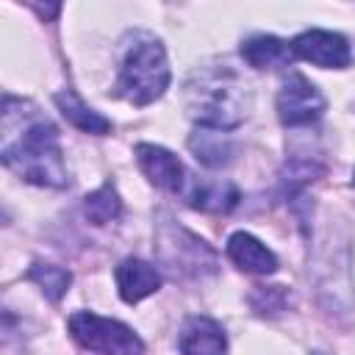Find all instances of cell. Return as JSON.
I'll list each match as a JSON object with an SVG mask.
<instances>
[{
	"instance_id": "cell-8",
	"label": "cell",
	"mask_w": 355,
	"mask_h": 355,
	"mask_svg": "<svg viewBox=\"0 0 355 355\" xmlns=\"http://www.w3.org/2000/svg\"><path fill=\"white\" fill-rule=\"evenodd\" d=\"M136 161L141 166V172L164 191H180L183 180H186V169L180 164V158L175 153H169L166 147L158 144H136Z\"/></svg>"
},
{
	"instance_id": "cell-19",
	"label": "cell",
	"mask_w": 355,
	"mask_h": 355,
	"mask_svg": "<svg viewBox=\"0 0 355 355\" xmlns=\"http://www.w3.org/2000/svg\"><path fill=\"white\" fill-rule=\"evenodd\" d=\"M352 183H355V178H352Z\"/></svg>"
},
{
	"instance_id": "cell-11",
	"label": "cell",
	"mask_w": 355,
	"mask_h": 355,
	"mask_svg": "<svg viewBox=\"0 0 355 355\" xmlns=\"http://www.w3.org/2000/svg\"><path fill=\"white\" fill-rule=\"evenodd\" d=\"M116 288H119V297L133 305L161 288V275L153 263L141 258H125L116 266Z\"/></svg>"
},
{
	"instance_id": "cell-6",
	"label": "cell",
	"mask_w": 355,
	"mask_h": 355,
	"mask_svg": "<svg viewBox=\"0 0 355 355\" xmlns=\"http://www.w3.org/2000/svg\"><path fill=\"white\" fill-rule=\"evenodd\" d=\"M324 114V97L322 92L300 72H291L283 80V89L277 94V116L288 128H302L316 122Z\"/></svg>"
},
{
	"instance_id": "cell-16",
	"label": "cell",
	"mask_w": 355,
	"mask_h": 355,
	"mask_svg": "<svg viewBox=\"0 0 355 355\" xmlns=\"http://www.w3.org/2000/svg\"><path fill=\"white\" fill-rule=\"evenodd\" d=\"M28 280L36 283L47 300L58 302L67 294V288L72 283V275L64 266H55V263H33L28 269Z\"/></svg>"
},
{
	"instance_id": "cell-12",
	"label": "cell",
	"mask_w": 355,
	"mask_h": 355,
	"mask_svg": "<svg viewBox=\"0 0 355 355\" xmlns=\"http://www.w3.org/2000/svg\"><path fill=\"white\" fill-rule=\"evenodd\" d=\"M241 58L255 69H275V67H288L294 61V50L288 42L261 33L241 44Z\"/></svg>"
},
{
	"instance_id": "cell-10",
	"label": "cell",
	"mask_w": 355,
	"mask_h": 355,
	"mask_svg": "<svg viewBox=\"0 0 355 355\" xmlns=\"http://www.w3.org/2000/svg\"><path fill=\"white\" fill-rule=\"evenodd\" d=\"M225 250H227V258L239 269H244L250 275H272V272H277V255L263 241H258L252 233H244V230L233 233L227 239Z\"/></svg>"
},
{
	"instance_id": "cell-7",
	"label": "cell",
	"mask_w": 355,
	"mask_h": 355,
	"mask_svg": "<svg viewBox=\"0 0 355 355\" xmlns=\"http://www.w3.org/2000/svg\"><path fill=\"white\" fill-rule=\"evenodd\" d=\"M291 50L297 58H305L316 67H324V69H344L349 67V44L341 33H333V31H305L300 33L294 42H291Z\"/></svg>"
},
{
	"instance_id": "cell-3",
	"label": "cell",
	"mask_w": 355,
	"mask_h": 355,
	"mask_svg": "<svg viewBox=\"0 0 355 355\" xmlns=\"http://www.w3.org/2000/svg\"><path fill=\"white\" fill-rule=\"evenodd\" d=\"M169 78L172 72H169L164 44L147 33H139L133 36V44H128L122 55L116 94L133 105H147L166 92Z\"/></svg>"
},
{
	"instance_id": "cell-15",
	"label": "cell",
	"mask_w": 355,
	"mask_h": 355,
	"mask_svg": "<svg viewBox=\"0 0 355 355\" xmlns=\"http://www.w3.org/2000/svg\"><path fill=\"white\" fill-rule=\"evenodd\" d=\"M236 202H239L236 186L222 183V180H216V183H202V186H197V189L189 194V205H191V208H200V211H208V214H225V211H230Z\"/></svg>"
},
{
	"instance_id": "cell-17",
	"label": "cell",
	"mask_w": 355,
	"mask_h": 355,
	"mask_svg": "<svg viewBox=\"0 0 355 355\" xmlns=\"http://www.w3.org/2000/svg\"><path fill=\"white\" fill-rule=\"evenodd\" d=\"M83 211H86V216L94 225H108V222H114L122 214V200H119L116 189L111 183H105V186H100L97 191H92L86 197Z\"/></svg>"
},
{
	"instance_id": "cell-18",
	"label": "cell",
	"mask_w": 355,
	"mask_h": 355,
	"mask_svg": "<svg viewBox=\"0 0 355 355\" xmlns=\"http://www.w3.org/2000/svg\"><path fill=\"white\" fill-rule=\"evenodd\" d=\"M291 294L286 286H258L250 297V305L261 313V316H277L288 308Z\"/></svg>"
},
{
	"instance_id": "cell-14",
	"label": "cell",
	"mask_w": 355,
	"mask_h": 355,
	"mask_svg": "<svg viewBox=\"0 0 355 355\" xmlns=\"http://www.w3.org/2000/svg\"><path fill=\"white\" fill-rule=\"evenodd\" d=\"M55 105H58V111L67 116V122H72L78 130H86V133H97V136H103V133H108L111 130V122L100 114V111H94V108H89L72 89H64V92H58L55 94Z\"/></svg>"
},
{
	"instance_id": "cell-5",
	"label": "cell",
	"mask_w": 355,
	"mask_h": 355,
	"mask_svg": "<svg viewBox=\"0 0 355 355\" xmlns=\"http://www.w3.org/2000/svg\"><path fill=\"white\" fill-rule=\"evenodd\" d=\"M158 255L169 269L180 275L216 272V252L205 241H200L194 233L183 230L169 219L158 227Z\"/></svg>"
},
{
	"instance_id": "cell-9",
	"label": "cell",
	"mask_w": 355,
	"mask_h": 355,
	"mask_svg": "<svg viewBox=\"0 0 355 355\" xmlns=\"http://www.w3.org/2000/svg\"><path fill=\"white\" fill-rule=\"evenodd\" d=\"M180 355H227V336L211 316H191L180 330Z\"/></svg>"
},
{
	"instance_id": "cell-13",
	"label": "cell",
	"mask_w": 355,
	"mask_h": 355,
	"mask_svg": "<svg viewBox=\"0 0 355 355\" xmlns=\"http://www.w3.org/2000/svg\"><path fill=\"white\" fill-rule=\"evenodd\" d=\"M189 147H191L194 158L211 169L225 166L233 158V141L227 139L225 130H216V128H197L189 136Z\"/></svg>"
},
{
	"instance_id": "cell-1",
	"label": "cell",
	"mask_w": 355,
	"mask_h": 355,
	"mask_svg": "<svg viewBox=\"0 0 355 355\" xmlns=\"http://www.w3.org/2000/svg\"><path fill=\"white\" fill-rule=\"evenodd\" d=\"M0 155L3 164L28 183L47 189H64L69 183L55 125L33 103L17 100L11 94L3 100Z\"/></svg>"
},
{
	"instance_id": "cell-4",
	"label": "cell",
	"mask_w": 355,
	"mask_h": 355,
	"mask_svg": "<svg viewBox=\"0 0 355 355\" xmlns=\"http://www.w3.org/2000/svg\"><path fill=\"white\" fill-rule=\"evenodd\" d=\"M72 338L97 355H141L144 341L122 322L97 316L92 311H78L69 316Z\"/></svg>"
},
{
	"instance_id": "cell-2",
	"label": "cell",
	"mask_w": 355,
	"mask_h": 355,
	"mask_svg": "<svg viewBox=\"0 0 355 355\" xmlns=\"http://www.w3.org/2000/svg\"><path fill=\"white\" fill-rule=\"evenodd\" d=\"M186 108L200 128L230 130L244 122L250 94L244 80L227 67H211L191 75L186 83Z\"/></svg>"
}]
</instances>
